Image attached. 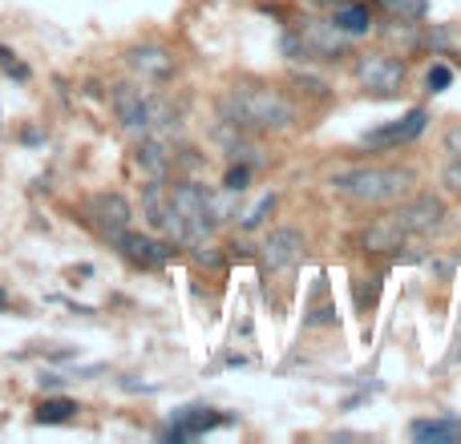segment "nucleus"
<instances>
[{"instance_id":"obj_14","label":"nucleus","mask_w":461,"mask_h":444,"mask_svg":"<svg viewBox=\"0 0 461 444\" xmlns=\"http://www.w3.org/2000/svg\"><path fill=\"white\" fill-rule=\"evenodd\" d=\"M81 412L77 400H69V396H49V400H40L37 408H32V424L49 428V424H73Z\"/></svg>"},{"instance_id":"obj_5","label":"nucleus","mask_w":461,"mask_h":444,"mask_svg":"<svg viewBox=\"0 0 461 444\" xmlns=\"http://www.w3.org/2000/svg\"><path fill=\"white\" fill-rule=\"evenodd\" d=\"M110 247L118 250L126 263L142 266V271H158V266H166L170 258H174V242H166L162 234H142V231H134V226H126Z\"/></svg>"},{"instance_id":"obj_18","label":"nucleus","mask_w":461,"mask_h":444,"mask_svg":"<svg viewBox=\"0 0 461 444\" xmlns=\"http://www.w3.org/2000/svg\"><path fill=\"white\" fill-rule=\"evenodd\" d=\"M21 360H53V363H73L77 360V347H69V344H32V347H24V352H16Z\"/></svg>"},{"instance_id":"obj_24","label":"nucleus","mask_w":461,"mask_h":444,"mask_svg":"<svg viewBox=\"0 0 461 444\" xmlns=\"http://www.w3.org/2000/svg\"><path fill=\"white\" fill-rule=\"evenodd\" d=\"M441 182H445V190H449V194H461V158H453L449 166H445Z\"/></svg>"},{"instance_id":"obj_7","label":"nucleus","mask_w":461,"mask_h":444,"mask_svg":"<svg viewBox=\"0 0 461 444\" xmlns=\"http://www.w3.org/2000/svg\"><path fill=\"white\" fill-rule=\"evenodd\" d=\"M121 65H126L134 77L150 81V85L170 81V77H174V69H178L174 53H170L166 45H158V40H137V45L121 48Z\"/></svg>"},{"instance_id":"obj_27","label":"nucleus","mask_w":461,"mask_h":444,"mask_svg":"<svg viewBox=\"0 0 461 444\" xmlns=\"http://www.w3.org/2000/svg\"><path fill=\"white\" fill-rule=\"evenodd\" d=\"M445 153H449V158H461V126H453L449 134H445Z\"/></svg>"},{"instance_id":"obj_22","label":"nucleus","mask_w":461,"mask_h":444,"mask_svg":"<svg viewBox=\"0 0 461 444\" xmlns=\"http://www.w3.org/2000/svg\"><path fill=\"white\" fill-rule=\"evenodd\" d=\"M247 182H251V166L231 161V170H226V178H223V190L226 194H243V190H247Z\"/></svg>"},{"instance_id":"obj_15","label":"nucleus","mask_w":461,"mask_h":444,"mask_svg":"<svg viewBox=\"0 0 461 444\" xmlns=\"http://www.w3.org/2000/svg\"><path fill=\"white\" fill-rule=\"evenodd\" d=\"M332 24H336L340 37H364L372 29V13L364 4H356V0H348V4L332 8Z\"/></svg>"},{"instance_id":"obj_29","label":"nucleus","mask_w":461,"mask_h":444,"mask_svg":"<svg viewBox=\"0 0 461 444\" xmlns=\"http://www.w3.org/2000/svg\"><path fill=\"white\" fill-rule=\"evenodd\" d=\"M324 8H340V4H348V0H320Z\"/></svg>"},{"instance_id":"obj_28","label":"nucleus","mask_w":461,"mask_h":444,"mask_svg":"<svg viewBox=\"0 0 461 444\" xmlns=\"http://www.w3.org/2000/svg\"><path fill=\"white\" fill-rule=\"evenodd\" d=\"M16 311V303H13V295H8L4 287H0V315H13Z\"/></svg>"},{"instance_id":"obj_23","label":"nucleus","mask_w":461,"mask_h":444,"mask_svg":"<svg viewBox=\"0 0 461 444\" xmlns=\"http://www.w3.org/2000/svg\"><path fill=\"white\" fill-rule=\"evenodd\" d=\"M16 142H21V145H29V150H40V145L49 142V134H45V129H40V126H24L21 134H16Z\"/></svg>"},{"instance_id":"obj_20","label":"nucleus","mask_w":461,"mask_h":444,"mask_svg":"<svg viewBox=\"0 0 461 444\" xmlns=\"http://www.w3.org/2000/svg\"><path fill=\"white\" fill-rule=\"evenodd\" d=\"M271 210H275V194H263V198H259L255 206L243 214V231H259V226H263V218L271 214Z\"/></svg>"},{"instance_id":"obj_30","label":"nucleus","mask_w":461,"mask_h":444,"mask_svg":"<svg viewBox=\"0 0 461 444\" xmlns=\"http://www.w3.org/2000/svg\"><path fill=\"white\" fill-rule=\"evenodd\" d=\"M457 263H461V255H457Z\"/></svg>"},{"instance_id":"obj_2","label":"nucleus","mask_w":461,"mask_h":444,"mask_svg":"<svg viewBox=\"0 0 461 444\" xmlns=\"http://www.w3.org/2000/svg\"><path fill=\"white\" fill-rule=\"evenodd\" d=\"M110 109L121 134L146 137V134H166L178 126V109L162 93L137 85V81H118L110 89Z\"/></svg>"},{"instance_id":"obj_16","label":"nucleus","mask_w":461,"mask_h":444,"mask_svg":"<svg viewBox=\"0 0 461 444\" xmlns=\"http://www.w3.org/2000/svg\"><path fill=\"white\" fill-rule=\"evenodd\" d=\"M404 239H409V234H404L401 226L393 222V218H380L377 226H368V234H364V247H368V250H401Z\"/></svg>"},{"instance_id":"obj_4","label":"nucleus","mask_w":461,"mask_h":444,"mask_svg":"<svg viewBox=\"0 0 461 444\" xmlns=\"http://www.w3.org/2000/svg\"><path fill=\"white\" fill-rule=\"evenodd\" d=\"M81 214H85V222L93 226V231L102 234L105 242H113L129 222H134V206H129V198L121 190H97V194H89Z\"/></svg>"},{"instance_id":"obj_13","label":"nucleus","mask_w":461,"mask_h":444,"mask_svg":"<svg viewBox=\"0 0 461 444\" xmlns=\"http://www.w3.org/2000/svg\"><path fill=\"white\" fill-rule=\"evenodd\" d=\"M409 436L417 444H453L461 440V420L457 416H429V420H412Z\"/></svg>"},{"instance_id":"obj_25","label":"nucleus","mask_w":461,"mask_h":444,"mask_svg":"<svg viewBox=\"0 0 461 444\" xmlns=\"http://www.w3.org/2000/svg\"><path fill=\"white\" fill-rule=\"evenodd\" d=\"M37 384H40V387H49V392H53V387H69L73 379L65 376V371H61V376H57V371H40V379H37Z\"/></svg>"},{"instance_id":"obj_12","label":"nucleus","mask_w":461,"mask_h":444,"mask_svg":"<svg viewBox=\"0 0 461 444\" xmlns=\"http://www.w3.org/2000/svg\"><path fill=\"white\" fill-rule=\"evenodd\" d=\"M134 166L142 170L146 178H170L174 150H170V142L162 134H146V137H137V145H134Z\"/></svg>"},{"instance_id":"obj_21","label":"nucleus","mask_w":461,"mask_h":444,"mask_svg":"<svg viewBox=\"0 0 461 444\" xmlns=\"http://www.w3.org/2000/svg\"><path fill=\"white\" fill-rule=\"evenodd\" d=\"M449 85H453V69L445 61H437L433 69L425 73V89H429V93H445Z\"/></svg>"},{"instance_id":"obj_17","label":"nucleus","mask_w":461,"mask_h":444,"mask_svg":"<svg viewBox=\"0 0 461 444\" xmlns=\"http://www.w3.org/2000/svg\"><path fill=\"white\" fill-rule=\"evenodd\" d=\"M0 73H4L13 85H29L32 81V65L24 61V57H16V48L0 45Z\"/></svg>"},{"instance_id":"obj_3","label":"nucleus","mask_w":461,"mask_h":444,"mask_svg":"<svg viewBox=\"0 0 461 444\" xmlns=\"http://www.w3.org/2000/svg\"><path fill=\"white\" fill-rule=\"evenodd\" d=\"M328 186L348 202H360V206H388V202H401L404 194L417 186V170L409 166H352L340 170L328 178Z\"/></svg>"},{"instance_id":"obj_6","label":"nucleus","mask_w":461,"mask_h":444,"mask_svg":"<svg viewBox=\"0 0 461 444\" xmlns=\"http://www.w3.org/2000/svg\"><path fill=\"white\" fill-rule=\"evenodd\" d=\"M235 424V416L226 412H215V408H202V404H191V408H174L170 420L158 428L162 440H199V436L215 432V428H226Z\"/></svg>"},{"instance_id":"obj_26","label":"nucleus","mask_w":461,"mask_h":444,"mask_svg":"<svg viewBox=\"0 0 461 444\" xmlns=\"http://www.w3.org/2000/svg\"><path fill=\"white\" fill-rule=\"evenodd\" d=\"M307 327H328V323H336V311H332V307H320V311L315 315H307Z\"/></svg>"},{"instance_id":"obj_1","label":"nucleus","mask_w":461,"mask_h":444,"mask_svg":"<svg viewBox=\"0 0 461 444\" xmlns=\"http://www.w3.org/2000/svg\"><path fill=\"white\" fill-rule=\"evenodd\" d=\"M218 118L243 134H283L296 126V101L275 85L239 81L218 97Z\"/></svg>"},{"instance_id":"obj_8","label":"nucleus","mask_w":461,"mask_h":444,"mask_svg":"<svg viewBox=\"0 0 461 444\" xmlns=\"http://www.w3.org/2000/svg\"><path fill=\"white\" fill-rule=\"evenodd\" d=\"M356 81L372 93H396L404 81V61L393 53H364L356 61Z\"/></svg>"},{"instance_id":"obj_10","label":"nucleus","mask_w":461,"mask_h":444,"mask_svg":"<svg viewBox=\"0 0 461 444\" xmlns=\"http://www.w3.org/2000/svg\"><path fill=\"white\" fill-rule=\"evenodd\" d=\"M425 126H429V109H409L404 118H396V121H388V126H380V129H372V134H364L360 142L368 145V150H393V145H409V142H417L421 134H425Z\"/></svg>"},{"instance_id":"obj_9","label":"nucleus","mask_w":461,"mask_h":444,"mask_svg":"<svg viewBox=\"0 0 461 444\" xmlns=\"http://www.w3.org/2000/svg\"><path fill=\"white\" fill-rule=\"evenodd\" d=\"M388 218H393L404 234H429L445 222V202L437 198V194H417V198L401 202Z\"/></svg>"},{"instance_id":"obj_11","label":"nucleus","mask_w":461,"mask_h":444,"mask_svg":"<svg viewBox=\"0 0 461 444\" xmlns=\"http://www.w3.org/2000/svg\"><path fill=\"white\" fill-rule=\"evenodd\" d=\"M259 258H263L267 271H291V266L304 258V234L291 231V226H279V231H271L263 239Z\"/></svg>"},{"instance_id":"obj_19","label":"nucleus","mask_w":461,"mask_h":444,"mask_svg":"<svg viewBox=\"0 0 461 444\" xmlns=\"http://www.w3.org/2000/svg\"><path fill=\"white\" fill-rule=\"evenodd\" d=\"M380 4H385V13L401 16V21H421L429 0H380Z\"/></svg>"}]
</instances>
